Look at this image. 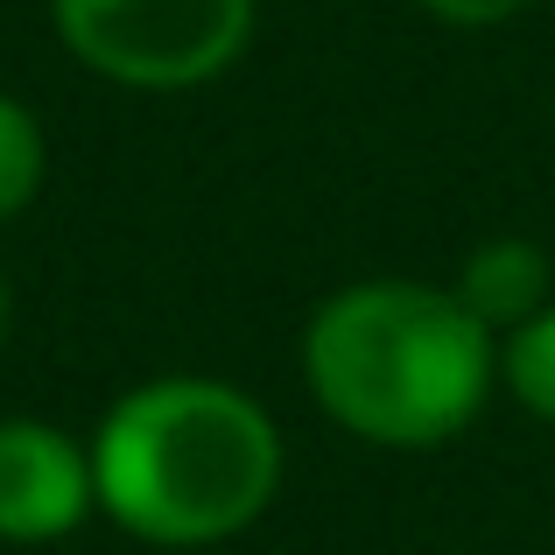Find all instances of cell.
<instances>
[{"instance_id": "8", "label": "cell", "mask_w": 555, "mask_h": 555, "mask_svg": "<svg viewBox=\"0 0 555 555\" xmlns=\"http://www.w3.org/2000/svg\"><path fill=\"white\" fill-rule=\"evenodd\" d=\"M415 8L443 28H506V22H520L534 0H415Z\"/></svg>"}, {"instance_id": "3", "label": "cell", "mask_w": 555, "mask_h": 555, "mask_svg": "<svg viewBox=\"0 0 555 555\" xmlns=\"http://www.w3.org/2000/svg\"><path fill=\"white\" fill-rule=\"evenodd\" d=\"M260 0H50L70 64L120 92H197L246 56Z\"/></svg>"}, {"instance_id": "2", "label": "cell", "mask_w": 555, "mask_h": 555, "mask_svg": "<svg viewBox=\"0 0 555 555\" xmlns=\"http://www.w3.org/2000/svg\"><path fill=\"white\" fill-rule=\"evenodd\" d=\"M296 366L345 436L373 450H443L492 401L500 338L450 296V282L373 274L310 310Z\"/></svg>"}, {"instance_id": "6", "label": "cell", "mask_w": 555, "mask_h": 555, "mask_svg": "<svg viewBox=\"0 0 555 555\" xmlns=\"http://www.w3.org/2000/svg\"><path fill=\"white\" fill-rule=\"evenodd\" d=\"M42 183H50V134L28 99L0 92V225H14L42 197Z\"/></svg>"}, {"instance_id": "4", "label": "cell", "mask_w": 555, "mask_h": 555, "mask_svg": "<svg viewBox=\"0 0 555 555\" xmlns=\"http://www.w3.org/2000/svg\"><path fill=\"white\" fill-rule=\"evenodd\" d=\"M99 514L92 450L50 415H0V542L50 548Z\"/></svg>"}, {"instance_id": "7", "label": "cell", "mask_w": 555, "mask_h": 555, "mask_svg": "<svg viewBox=\"0 0 555 555\" xmlns=\"http://www.w3.org/2000/svg\"><path fill=\"white\" fill-rule=\"evenodd\" d=\"M500 387L514 393L534 422L555 429V302L500 338Z\"/></svg>"}, {"instance_id": "5", "label": "cell", "mask_w": 555, "mask_h": 555, "mask_svg": "<svg viewBox=\"0 0 555 555\" xmlns=\"http://www.w3.org/2000/svg\"><path fill=\"white\" fill-rule=\"evenodd\" d=\"M450 296H457L492 338H506V331H520L528 317H542L555 302V260H548V246L520 240V232H492V240H478L472 254H464Z\"/></svg>"}, {"instance_id": "9", "label": "cell", "mask_w": 555, "mask_h": 555, "mask_svg": "<svg viewBox=\"0 0 555 555\" xmlns=\"http://www.w3.org/2000/svg\"><path fill=\"white\" fill-rule=\"evenodd\" d=\"M8 317H14V296H8V274H0V345H8Z\"/></svg>"}, {"instance_id": "1", "label": "cell", "mask_w": 555, "mask_h": 555, "mask_svg": "<svg viewBox=\"0 0 555 555\" xmlns=\"http://www.w3.org/2000/svg\"><path fill=\"white\" fill-rule=\"evenodd\" d=\"M99 514L149 548H218L274 506L288 450L246 387L211 373H155L85 436Z\"/></svg>"}]
</instances>
